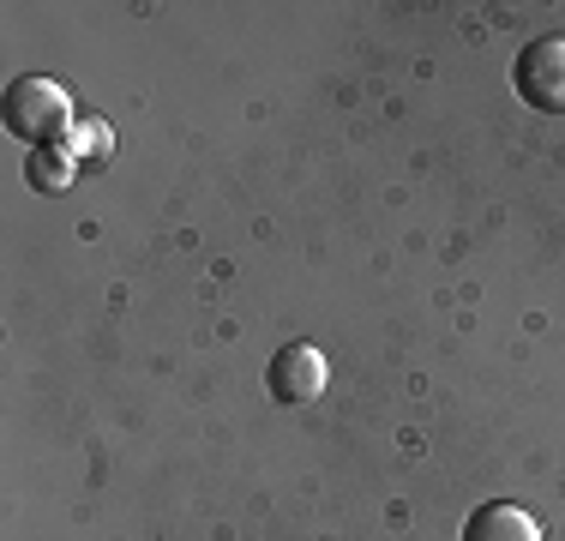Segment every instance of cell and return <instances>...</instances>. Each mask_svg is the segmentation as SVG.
Returning a JSON list of instances; mask_svg holds the SVG:
<instances>
[{
  "mask_svg": "<svg viewBox=\"0 0 565 541\" xmlns=\"http://www.w3.org/2000/svg\"><path fill=\"white\" fill-rule=\"evenodd\" d=\"M73 103H66V91L55 85V78H36V73H24V78H12V91H7V132L12 139H24L31 151H43L49 139H61V132H73Z\"/></svg>",
  "mask_w": 565,
  "mask_h": 541,
  "instance_id": "obj_1",
  "label": "cell"
},
{
  "mask_svg": "<svg viewBox=\"0 0 565 541\" xmlns=\"http://www.w3.org/2000/svg\"><path fill=\"white\" fill-rule=\"evenodd\" d=\"M511 91L535 115H565V36H535L511 61Z\"/></svg>",
  "mask_w": 565,
  "mask_h": 541,
  "instance_id": "obj_2",
  "label": "cell"
},
{
  "mask_svg": "<svg viewBox=\"0 0 565 541\" xmlns=\"http://www.w3.org/2000/svg\"><path fill=\"white\" fill-rule=\"evenodd\" d=\"M265 385H271L277 403H313L326 391V356L313 343H282L265 368Z\"/></svg>",
  "mask_w": 565,
  "mask_h": 541,
  "instance_id": "obj_3",
  "label": "cell"
},
{
  "mask_svg": "<svg viewBox=\"0 0 565 541\" xmlns=\"http://www.w3.org/2000/svg\"><path fill=\"white\" fill-rule=\"evenodd\" d=\"M463 541H542V530H535V518L523 506L488 499V506H476L463 518Z\"/></svg>",
  "mask_w": 565,
  "mask_h": 541,
  "instance_id": "obj_4",
  "label": "cell"
},
{
  "mask_svg": "<svg viewBox=\"0 0 565 541\" xmlns=\"http://www.w3.org/2000/svg\"><path fill=\"white\" fill-rule=\"evenodd\" d=\"M109 151H115V132L103 127L97 115L73 120V132H66V157L73 162H109Z\"/></svg>",
  "mask_w": 565,
  "mask_h": 541,
  "instance_id": "obj_5",
  "label": "cell"
},
{
  "mask_svg": "<svg viewBox=\"0 0 565 541\" xmlns=\"http://www.w3.org/2000/svg\"><path fill=\"white\" fill-rule=\"evenodd\" d=\"M73 169L78 162L66 157V151H31V162H24V174H31V187H43V193H66V181H73Z\"/></svg>",
  "mask_w": 565,
  "mask_h": 541,
  "instance_id": "obj_6",
  "label": "cell"
}]
</instances>
